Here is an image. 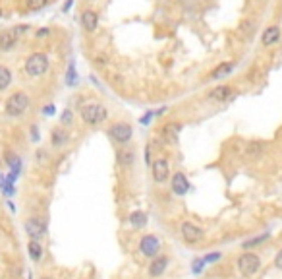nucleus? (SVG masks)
<instances>
[{
    "instance_id": "3",
    "label": "nucleus",
    "mask_w": 282,
    "mask_h": 279,
    "mask_svg": "<svg viewBox=\"0 0 282 279\" xmlns=\"http://www.w3.org/2000/svg\"><path fill=\"white\" fill-rule=\"evenodd\" d=\"M79 116H81L83 124L95 128L109 120V109H107L103 103L91 101V103H85V105L79 109Z\"/></svg>"
},
{
    "instance_id": "41",
    "label": "nucleus",
    "mask_w": 282,
    "mask_h": 279,
    "mask_svg": "<svg viewBox=\"0 0 282 279\" xmlns=\"http://www.w3.org/2000/svg\"><path fill=\"white\" fill-rule=\"evenodd\" d=\"M41 279H52V277H49V275H45V277H41Z\"/></svg>"
},
{
    "instance_id": "11",
    "label": "nucleus",
    "mask_w": 282,
    "mask_h": 279,
    "mask_svg": "<svg viewBox=\"0 0 282 279\" xmlns=\"http://www.w3.org/2000/svg\"><path fill=\"white\" fill-rule=\"evenodd\" d=\"M99 22H101V16H99L97 10H93V8H85L81 16H79V24H81V29L89 33V35H93L95 31L99 29Z\"/></svg>"
},
{
    "instance_id": "2",
    "label": "nucleus",
    "mask_w": 282,
    "mask_h": 279,
    "mask_svg": "<svg viewBox=\"0 0 282 279\" xmlns=\"http://www.w3.org/2000/svg\"><path fill=\"white\" fill-rule=\"evenodd\" d=\"M50 68V58L47 52L35 51L27 54L24 60V72L27 78H43Z\"/></svg>"
},
{
    "instance_id": "26",
    "label": "nucleus",
    "mask_w": 282,
    "mask_h": 279,
    "mask_svg": "<svg viewBox=\"0 0 282 279\" xmlns=\"http://www.w3.org/2000/svg\"><path fill=\"white\" fill-rule=\"evenodd\" d=\"M270 235L269 233H261V235H257V237H251V239H247V241L242 242V248L244 250H249V248H255V246H259V244H263L265 241H269Z\"/></svg>"
},
{
    "instance_id": "40",
    "label": "nucleus",
    "mask_w": 282,
    "mask_h": 279,
    "mask_svg": "<svg viewBox=\"0 0 282 279\" xmlns=\"http://www.w3.org/2000/svg\"><path fill=\"white\" fill-rule=\"evenodd\" d=\"M16 29L20 31V35H24V33H27V31L31 29V26H27V24H22V26H16Z\"/></svg>"
},
{
    "instance_id": "21",
    "label": "nucleus",
    "mask_w": 282,
    "mask_h": 279,
    "mask_svg": "<svg viewBox=\"0 0 282 279\" xmlns=\"http://www.w3.org/2000/svg\"><path fill=\"white\" fill-rule=\"evenodd\" d=\"M12 82H14V72L6 64H0V93L10 88Z\"/></svg>"
},
{
    "instance_id": "29",
    "label": "nucleus",
    "mask_w": 282,
    "mask_h": 279,
    "mask_svg": "<svg viewBox=\"0 0 282 279\" xmlns=\"http://www.w3.org/2000/svg\"><path fill=\"white\" fill-rule=\"evenodd\" d=\"M25 6L29 8V10H33V12H37V10H43L47 4H49V0H24Z\"/></svg>"
},
{
    "instance_id": "13",
    "label": "nucleus",
    "mask_w": 282,
    "mask_h": 279,
    "mask_svg": "<svg viewBox=\"0 0 282 279\" xmlns=\"http://www.w3.org/2000/svg\"><path fill=\"white\" fill-rule=\"evenodd\" d=\"M265 152H267V142H263V140H249L244 150V155L247 161H259L265 155Z\"/></svg>"
},
{
    "instance_id": "22",
    "label": "nucleus",
    "mask_w": 282,
    "mask_h": 279,
    "mask_svg": "<svg viewBox=\"0 0 282 279\" xmlns=\"http://www.w3.org/2000/svg\"><path fill=\"white\" fill-rule=\"evenodd\" d=\"M255 27H257V22L255 20H244L240 27H238V31H240V35L244 39H251L253 37V33H255Z\"/></svg>"
},
{
    "instance_id": "27",
    "label": "nucleus",
    "mask_w": 282,
    "mask_h": 279,
    "mask_svg": "<svg viewBox=\"0 0 282 279\" xmlns=\"http://www.w3.org/2000/svg\"><path fill=\"white\" fill-rule=\"evenodd\" d=\"M4 159H6V163L10 165L14 175H18V177H20V173H22V159H20V157L12 152H6V157H4Z\"/></svg>"
},
{
    "instance_id": "30",
    "label": "nucleus",
    "mask_w": 282,
    "mask_h": 279,
    "mask_svg": "<svg viewBox=\"0 0 282 279\" xmlns=\"http://www.w3.org/2000/svg\"><path fill=\"white\" fill-rule=\"evenodd\" d=\"M35 159H37L39 165H47V163H49V152H47V150H39V152L35 153Z\"/></svg>"
},
{
    "instance_id": "14",
    "label": "nucleus",
    "mask_w": 282,
    "mask_h": 279,
    "mask_svg": "<svg viewBox=\"0 0 282 279\" xmlns=\"http://www.w3.org/2000/svg\"><path fill=\"white\" fill-rule=\"evenodd\" d=\"M180 132H182V122H166L160 130L159 136L164 140V144L176 146L178 140H180Z\"/></svg>"
},
{
    "instance_id": "39",
    "label": "nucleus",
    "mask_w": 282,
    "mask_h": 279,
    "mask_svg": "<svg viewBox=\"0 0 282 279\" xmlns=\"http://www.w3.org/2000/svg\"><path fill=\"white\" fill-rule=\"evenodd\" d=\"M72 6H74V0H66V4L62 6V14H68L72 10Z\"/></svg>"
},
{
    "instance_id": "35",
    "label": "nucleus",
    "mask_w": 282,
    "mask_h": 279,
    "mask_svg": "<svg viewBox=\"0 0 282 279\" xmlns=\"http://www.w3.org/2000/svg\"><path fill=\"white\" fill-rule=\"evenodd\" d=\"M93 62H95L97 68H107L109 60H107V56H95V58H93Z\"/></svg>"
},
{
    "instance_id": "34",
    "label": "nucleus",
    "mask_w": 282,
    "mask_h": 279,
    "mask_svg": "<svg viewBox=\"0 0 282 279\" xmlns=\"http://www.w3.org/2000/svg\"><path fill=\"white\" fill-rule=\"evenodd\" d=\"M221 258H222L221 252H213V254H207V256L203 258V262H205V264H211V262H217V260H221Z\"/></svg>"
},
{
    "instance_id": "23",
    "label": "nucleus",
    "mask_w": 282,
    "mask_h": 279,
    "mask_svg": "<svg viewBox=\"0 0 282 279\" xmlns=\"http://www.w3.org/2000/svg\"><path fill=\"white\" fill-rule=\"evenodd\" d=\"M128 221H130V225L134 229H141L147 225V214L145 212H141V210H137V212H134L132 216L128 217Z\"/></svg>"
},
{
    "instance_id": "24",
    "label": "nucleus",
    "mask_w": 282,
    "mask_h": 279,
    "mask_svg": "<svg viewBox=\"0 0 282 279\" xmlns=\"http://www.w3.org/2000/svg\"><path fill=\"white\" fill-rule=\"evenodd\" d=\"M64 82H66V86H68V88H74L75 84L79 82V74L75 72L74 60H70V62H68V70H66V74H64Z\"/></svg>"
},
{
    "instance_id": "17",
    "label": "nucleus",
    "mask_w": 282,
    "mask_h": 279,
    "mask_svg": "<svg viewBox=\"0 0 282 279\" xmlns=\"http://www.w3.org/2000/svg\"><path fill=\"white\" fill-rule=\"evenodd\" d=\"M280 39H282L280 26H269V27H265L263 33H261V45H263L265 49H269V47H274Z\"/></svg>"
},
{
    "instance_id": "6",
    "label": "nucleus",
    "mask_w": 282,
    "mask_h": 279,
    "mask_svg": "<svg viewBox=\"0 0 282 279\" xmlns=\"http://www.w3.org/2000/svg\"><path fill=\"white\" fill-rule=\"evenodd\" d=\"M238 95V89H234L228 84H219L217 88L209 89V93L205 95V101L209 103H228L232 101Z\"/></svg>"
},
{
    "instance_id": "12",
    "label": "nucleus",
    "mask_w": 282,
    "mask_h": 279,
    "mask_svg": "<svg viewBox=\"0 0 282 279\" xmlns=\"http://www.w3.org/2000/svg\"><path fill=\"white\" fill-rule=\"evenodd\" d=\"M139 252L145 258H155L160 252V241L155 235H143L139 241Z\"/></svg>"
},
{
    "instance_id": "36",
    "label": "nucleus",
    "mask_w": 282,
    "mask_h": 279,
    "mask_svg": "<svg viewBox=\"0 0 282 279\" xmlns=\"http://www.w3.org/2000/svg\"><path fill=\"white\" fill-rule=\"evenodd\" d=\"M54 109H56V107H54L52 103H50V105H45V107H43V114H45V116H52V114H54Z\"/></svg>"
},
{
    "instance_id": "25",
    "label": "nucleus",
    "mask_w": 282,
    "mask_h": 279,
    "mask_svg": "<svg viewBox=\"0 0 282 279\" xmlns=\"http://www.w3.org/2000/svg\"><path fill=\"white\" fill-rule=\"evenodd\" d=\"M27 252H29V258H31L33 262H39V260H41V256H43V246H41V242L35 241V239H29Z\"/></svg>"
},
{
    "instance_id": "15",
    "label": "nucleus",
    "mask_w": 282,
    "mask_h": 279,
    "mask_svg": "<svg viewBox=\"0 0 282 279\" xmlns=\"http://www.w3.org/2000/svg\"><path fill=\"white\" fill-rule=\"evenodd\" d=\"M190 180H187V177H185L182 171H176L174 175H172V180H170V190L172 194H176V196H185L187 192H190Z\"/></svg>"
},
{
    "instance_id": "1",
    "label": "nucleus",
    "mask_w": 282,
    "mask_h": 279,
    "mask_svg": "<svg viewBox=\"0 0 282 279\" xmlns=\"http://www.w3.org/2000/svg\"><path fill=\"white\" fill-rule=\"evenodd\" d=\"M31 107V99L24 89H18L8 95V99L4 101V114L10 118H22Z\"/></svg>"
},
{
    "instance_id": "32",
    "label": "nucleus",
    "mask_w": 282,
    "mask_h": 279,
    "mask_svg": "<svg viewBox=\"0 0 282 279\" xmlns=\"http://www.w3.org/2000/svg\"><path fill=\"white\" fill-rule=\"evenodd\" d=\"M50 33H52L50 27H39L33 35H35V39H45V37H50Z\"/></svg>"
},
{
    "instance_id": "20",
    "label": "nucleus",
    "mask_w": 282,
    "mask_h": 279,
    "mask_svg": "<svg viewBox=\"0 0 282 279\" xmlns=\"http://www.w3.org/2000/svg\"><path fill=\"white\" fill-rule=\"evenodd\" d=\"M116 161L124 169H130L135 163V152L134 150H120V152L116 153Z\"/></svg>"
},
{
    "instance_id": "31",
    "label": "nucleus",
    "mask_w": 282,
    "mask_h": 279,
    "mask_svg": "<svg viewBox=\"0 0 282 279\" xmlns=\"http://www.w3.org/2000/svg\"><path fill=\"white\" fill-rule=\"evenodd\" d=\"M153 118H157V116H155V111H147V113H145L143 116H141V118H139V124H143V126H149Z\"/></svg>"
},
{
    "instance_id": "37",
    "label": "nucleus",
    "mask_w": 282,
    "mask_h": 279,
    "mask_svg": "<svg viewBox=\"0 0 282 279\" xmlns=\"http://www.w3.org/2000/svg\"><path fill=\"white\" fill-rule=\"evenodd\" d=\"M274 267H276V269H282V248L276 252V256H274Z\"/></svg>"
},
{
    "instance_id": "19",
    "label": "nucleus",
    "mask_w": 282,
    "mask_h": 279,
    "mask_svg": "<svg viewBox=\"0 0 282 279\" xmlns=\"http://www.w3.org/2000/svg\"><path fill=\"white\" fill-rule=\"evenodd\" d=\"M68 142H70V134L64 130V126H56L50 130V146H52L54 150L64 148Z\"/></svg>"
},
{
    "instance_id": "10",
    "label": "nucleus",
    "mask_w": 282,
    "mask_h": 279,
    "mask_svg": "<svg viewBox=\"0 0 282 279\" xmlns=\"http://www.w3.org/2000/svg\"><path fill=\"white\" fill-rule=\"evenodd\" d=\"M180 233H182V239L187 244H197V242L203 241V237H205V231L199 225H196V223H192V221H184L182 227H180Z\"/></svg>"
},
{
    "instance_id": "16",
    "label": "nucleus",
    "mask_w": 282,
    "mask_h": 279,
    "mask_svg": "<svg viewBox=\"0 0 282 279\" xmlns=\"http://www.w3.org/2000/svg\"><path fill=\"white\" fill-rule=\"evenodd\" d=\"M236 60H224V62H221L211 74L207 76V82H219V80H224V78H228L230 74H232L234 70H236Z\"/></svg>"
},
{
    "instance_id": "28",
    "label": "nucleus",
    "mask_w": 282,
    "mask_h": 279,
    "mask_svg": "<svg viewBox=\"0 0 282 279\" xmlns=\"http://www.w3.org/2000/svg\"><path fill=\"white\" fill-rule=\"evenodd\" d=\"M62 126H74V111L72 109H64L60 114Z\"/></svg>"
},
{
    "instance_id": "18",
    "label": "nucleus",
    "mask_w": 282,
    "mask_h": 279,
    "mask_svg": "<svg viewBox=\"0 0 282 279\" xmlns=\"http://www.w3.org/2000/svg\"><path fill=\"white\" fill-rule=\"evenodd\" d=\"M168 256H155V258H151V264H149V277L151 279H157L160 277L162 273H164V269L168 267Z\"/></svg>"
},
{
    "instance_id": "33",
    "label": "nucleus",
    "mask_w": 282,
    "mask_h": 279,
    "mask_svg": "<svg viewBox=\"0 0 282 279\" xmlns=\"http://www.w3.org/2000/svg\"><path fill=\"white\" fill-rule=\"evenodd\" d=\"M29 136H31V142H41V134H39V126L37 124H33V126L29 128Z\"/></svg>"
},
{
    "instance_id": "7",
    "label": "nucleus",
    "mask_w": 282,
    "mask_h": 279,
    "mask_svg": "<svg viewBox=\"0 0 282 279\" xmlns=\"http://www.w3.org/2000/svg\"><path fill=\"white\" fill-rule=\"evenodd\" d=\"M25 233L29 235V239H35V241H41L47 231H49V225H47V219L45 217H31L24 223Z\"/></svg>"
},
{
    "instance_id": "5",
    "label": "nucleus",
    "mask_w": 282,
    "mask_h": 279,
    "mask_svg": "<svg viewBox=\"0 0 282 279\" xmlns=\"http://www.w3.org/2000/svg\"><path fill=\"white\" fill-rule=\"evenodd\" d=\"M109 138L114 142V144H118V146H128L132 138H134V126L130 124V122H126V120H116V122H112L111 128H109Z\"/></svg>"
},
{
    "instance_id": "4",
    "label": "nucleus",
    "mask_w": 282,
    "mask_h": 279,
    "mask_svg": "<svg viewBox=\"0 0 282 279\" xmlns=\"http://www.w3.org/2000/svg\"><path fill=\"white\" fill-rule=\"evenodd\" d=\"M236 266H238V271L242 273V277L249 279L261 269V258L259 254L251 250H244V254H240V258L236 260Z\"/></svg>"
},
{
    "instance_id": "38",
    "label": "nucleus",
    "mask_w": 282,
    "mask_h": 279,
    "mask_svg": "<svg viewBox=\"0 0 282 279\" xmlns=\"http://www.w3.org/2000/svg\"><path fill=\"white\" fill-rule=\"evenodd\" d=\"M201 267H205L203 258H199V260H196V262H194V271H196V273H199V271H201Z\"/></svg>"
},
{
    "instance_id": "8",
    "label": "nucleus",
    "mask_w": 282,
    "mask_h": 279,
    "mask_svg": "<svg viewBox=\"0 0 282 279\" xmlns=\"http://www.w3.org/2000/svg\"><path fill=\"white\" fill-rule=\"evenodd\" d=\"M149 167H151V177H153V180H155L157 184H162V182L168 180V177H170V163H168L164 157L153 159V163Z\"/></svg>"
},
{
    "instance_id": "9",
    "label": "nucleus",
    "mask_w": 282,
    "mask_h": 279,
    "mask_svg": "<svg viewBox=\"0 0 282 279\" xmlns=\"http://www.w3.org/2000/svg\"><path fill=\"white\" fill-rule=\"evenodd\" d=\"M20 31L16 27H8V29H2L0 31V52H10L18 47L20 43Z\"/></svg>"
}]
</instances>
